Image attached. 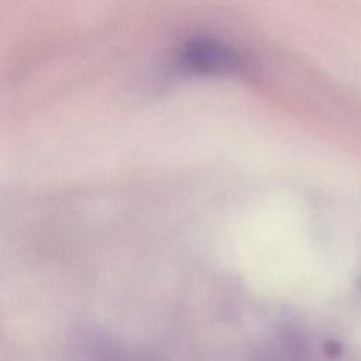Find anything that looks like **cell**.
<instances>
[{
	"mask_svg": "<svg viewBox=\"0 0 361 361\" xmlns=\"http://www.w3.org/2000/svg\"><path fill=\"white\" fill-rule=\"evenodd\" d=\"M360 286H361V278H360Z\"/></svg>",
	"mask_w": 361,
	"mask_h": 361,
	"instance_id": "cell-2",
	"label": "cell"
},
{
	"mask_svg": "<svg viewBox=\"0 0 361 361\" xmlns=\"http://www.w3.org/2000/svg\"><path fill=\"white\" fill-rule=\"evenodd\" d=\"M179 58L183 66L195 72L230 73L241 69V61L231 47L206 37L192 38L185 42Z\"/></svg>",
	"mask_w": 361,
	"mask_h": 361,
	"instance_id": "cell-1",
	"label": "cell"
}]
</instances>
